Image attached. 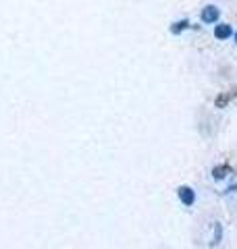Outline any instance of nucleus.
<instances>
[{
	"mask_svg": "<svg viewBox=\"0 0 237 249\" xmlns=\"http://www.w3.org/2000/svg\"><path fill=\"white\" fill-rule=\"evenodd\" d=\"M177 196H179V199L183 201L185 206H192L194 201H196V193H194L192 187H187V185H181V187H179V189H177Z\"/></svg>",
	"mask_w": 237,
	"mask_h": 249,
	"instance_id": "1",
	"label": "nucleus"
},
{
	"mask_svg": "<svg viewBox=\"0 0 237 249\" xmlns=\"http://www.w3.org/2000/svg\"><path fill=\"white\" fill-rule=\"evenodd\" d=\"M217 19H218V9H217V6H206V9L202 11V21L212 23V21H217Z\"/></svg>",
	"mask_w": 237,
	"mask_h": 249,
	"instance_id": "2",
	"label": "nucleus"
},
{
	"mask_svg": "<svg viewBox=\"0 0 237 249\" xmlns=\"http://www.w3.org/2000/svg\"><path fill=\"white\" fill-rule=\"evenodd\" d=\"M215 36L218 37V40H225V37L231 36V25H227V23H223V25H217Z\"/></svg>",
	"mask_w": 237,
	"mask_h": 249,
	"instance_id": "3",
	"label": "nucleus"
},
{
	"mask_svg": "<svg viewBox=\"0 0 237 249\" xmlns=\"http://www.w3.org/2000/svg\"><path fill=\"white\" fill-rule=\"evenodd\" d=\"M229 166H217L215 170H212V175H215V178H225L227 175H229Z\"/></svg>",
	"mask_w": 237,
	"mask_h": 249,
	"instance_id": "4",
	"label": "nucleus"
},
{
	"mask_svg": "<svg viewBox=\"0 0 237 249\" xmlns=\"http://www.w3.org/2000/svg\"><path fill=\"white\" fill-rule=\"evenodd\" d=\"M187 25V21L183 19V21H179V23H173V27H171V31H173V34H179V31L181 29H183Z\"/></svg>",
	"mask_w": 237,
	"mask_h": 249,
	"instance_id": "5",
	"label": "nucleus"
},
{
	"mask_svg": "<svg viewBox=\"0 0 237 249\" xmlns=\"http://www.w3.org/2000/svg\"><path fill=\"white\" fill-rule=\"evenodd\" d=\"M235 40H237V34H235Z\"/></svg>",
	"mask_w": 237,
	"mask_h": 249,
	"instance_id": "6",
	"label": "nucleus"
}]
</instances>
